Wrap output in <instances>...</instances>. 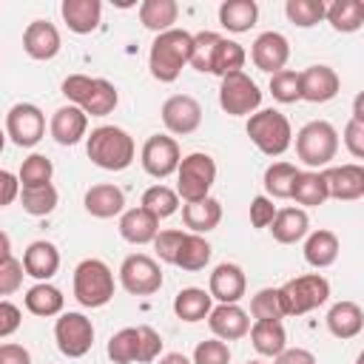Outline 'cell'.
<instances>
[{
    "mask_svg": "<svg viewBox=\"0 0 364 364\" xmlns=\"http://www.w3.org/2000/svg\"><path fill=\"white\" fill-rule=\"evenodd\" d=\"M191 43H193V34H188L185 28H168L156 34L148 51L151 77L159 82H173L191 60Z\"/></svg>",
    "mask_w": 364,
    "mask_h": 364,
    "instance_id": "obj_1",
    "label": "cell"
},
{
    "mask_svg": "<svg viewBox=\"0 0 364 364\" xmlns=\"http://www.w3.org/2000/svg\"><path fill=\"white\" fill-rule=\"evenodd\" d=\"M85 154L102 171H125L134 162L136 145H134V136L125 128L100 125V128L91 131V136L85 142Z\"/></svg>",
    "mask_w": 364,
    "mask_h": 364,
    "instance_id": "obj_2",
    "label": "cell"
},
{
    "mask_svg": "<svg viewBox=\"0 0 364 364\" xmlns=\"http://www.w3.org/2000/svg\"><path fill=\"white\" fill-rule=\"evenodd\" d=\"M63 94L85 117L88 114L91 117H108L119 102L114 82H108L102 77H85V74H68L63 80Z\"/></svg>",
    "mask_w": 364,
    "mask_h": 364,
    "instance_id": "obj_3",
    "label": "cell"
},
{
    "mask_svg": "<svg viewBox=\"0 0 364 364\" xmlns=\"http://www.w3.org/2000/svg\"><path fill=\"white\" fill-rule=\"evenodd\" d=\"M247 136L264 156H282L293 142L290 119L276 108H262L247 119Z\"/></svg>",
    "mask_w": 364,
    "mask_h": 364,
    "instance_id": "obj_4",
    "label": "cell"
},
{
    "mask_svg": "<svg viewBox=\"0 0 364 364\" xmlns=\"http://www.w3.org/2000/svg\"><path fill=\"white\" fill-rule=\"evenodd\" d=\"M74 299L91 310L114 299V273L102 259H82L74 267Z\"/></svg>",
    "mask_w": 364,
    "mask_h": 364,
    "instance_id": "obj_5",
    "label": "cell"
},
{
    "mask_svg": "<svg viewBox=\"0 0 364 364\" xmlns=\"http://www.w3.org/2000/svg\"><path fill=\"white\" fill-rule=\"evenodd\" d=\"M338 154V131L327 119H313L296 134V156L307 168H324Z\"/></svg>",
    "mask_w": 364,
    "mask_h": 364,
    "instance_id": "obj_6",
    "label": "cell"
},
{
    "mask_svg": "<svg viewBox=\"0 0 364 364\" xmlns=\"http://www.w3.org/2000/svg\"><path fill=\"white\" fill-rule=\"evenodd\" d=\"M327 299H330V282L321 273L296 276L279 287V301H282L284 316H304L321 307Z\"/></svg>",
    "mask_w": 364,
    "mask_h": 364,
    "instance_id": "obj_7",
    "label": "cell"
},
{
    "mask_svg": "<svg viewBox=\"0 0 364 364\" xmlns=\"http://www.w3.org/2000/svg\"><path fill=\"white\" fill-rule=\"evenodd\" d=\"M216 182V162L210 154H202V151H193L188 156L179 159V168H176V196L182 202H199L210 193Z\"/></svg>",
    "mask_w": 364,
    "mask_h": 364,
    "instance_id": "obj_8",
    "label": "cell"
},
{
    "mask_svg": "<svg viewBox=\"0 0 364 364\" xmlns=\"http://www.w3.org/2000/svg\"><path fill=\"white\" fill-rule=\"evenodd\" d=\"M219 105L225 114L230 117H250L259 111L262 105V91L259 85L245 74V71H236V74H228L222 77V85H219Z\"/></svg>",
    "mask_w": 364,
    "mask_h": 364,
    "instance_id": "obj_9",
    "label": "cell"
},
{
    "mask_svg": "<svg viewBox=\"0 0 364 364\" xmlns=\"http://www.w3.org/2000/svg\"><path fill=\"white\" fill-rule=\"evenodd\" d=\"M46 134V114L34 102H17L6 114V136L17 148H34Z\"/></svg>",
    "mask_w": 364,
    "mask_h": 364,
    "instance_id": "obj_10",
    "label": "cell"
},
{
    "mask_svg": "<svg viewBox=\"0 0 364 364\" xmlns=\"http://www.w3.org/2000/svg\"><path fill=\"white\" fill-rule=\"evenodd\" d=\"M119 284L131 296H151L162 287V270L159 262L145 253H131L119 264Z\"/></svg>",
    "mask_w": 364,
    "mask_h": 364,
    "instance_id": "obj_11",
    "label": "cell"
},
{
    "mask_svg": "<svg viewBox=\"0 0 364 364\" xmlns=\"http://www.w3.org/2000/svg\"><path fill=\"white\" fill-rule=\"evenodd\" d=\"M57 350L68 358H82L94 344V324L82 313H63L54 324Z\"/></svg>",
    "mask_w": 364,
    "mask_h": 364,
    "instance_id": "obj_12",
    "label": "cell"
},
{
    "mask_svg": "<svg viewBox=\"0 0 364 364\" xmlns=\"http://www.w3.org/2000/svg\"><path fill=\"white\" fill-rule=\"evenodd\" d=\"M179 159H182L179 145H176V139L168 136V134H154V136H148L145 145H142V154H139V162H142L145 173H151L154 179H165V176L176 173Z\"/></svg>",
    "mask_w": 364,
    "mask_h": 364,
    "instance_id": "obj_13",
    "label": "cell"
},
{
    "mask_svg": "<svg viewBox=\"0 0 364 364\" xmlns=\"http://www.w3.org/2000/svg\"><path fill=\"white\" fill-rule=\"evenodd\" d=\"M324 188H327V199H338V202H353L364 196V168L358 162H347V165H333L327 171H321Z\"/></svg>",
    "mask_w": 364,
    "mask_h": 364,
    "instance_id": "obj_14",
    "label": "cell"
},
{
    "mask_svg": "<svg viewBox=\"0 0 364 364\" xmlns=\"http://www.w3.org/2000/svg\"><path fill=\"white\" fill-rule=\"evenodd\" d=\"M162 122L171 134H193L202 125V105L191 94H173L162 102Z\"/></svg>",
    "mask_w": 364,
    "mask_h": 364,
    "instance_id": "obj_15",
    "label": "cell"
},
{
    "mask_svg": "<svg viewBox=\"0 0 364 364\" xmlns=\"http://www.w3.org/2000/svg\"><path fill=\"white\" fill-rule=\"evenodd\" d=\"M250 60L259 71H267V74H276L287 65L290 60V43L282 31H262L253 46H250Z\"/></svg>",
    "mask_w": 364,
    "mask_h": 364,
    "instance_id": "obj_16",
    "label": "cell"
},
{
    "mask_svg": "<svg viewBox=\"0 0 364 364\" xmlns=\"http://www.w3.org/2000/svg\"><path fill=\"white\" fill-rule=\"evenodd\" d=\"M299 85H301V100L318 105V102H330L338 94L341 80L336 68L318 63V65H307L304 71H299Z\"/></svg>",
    "mask_w": 364,
    "mask_h": 364,
    "instance_id": "obj_17",
    "label": "cell"
},
{
    "mask_svg": "<svg viewBox=\"0 0 364 364\" xmlns=\"http://www.w3.org/2000/svg\"><path fill=\"white\" fill-rule=\"evenodd\" d=\"M247 290V279L245 270L233 262H222L213 267L210 282H208V293L210 299H216L219 304H236Z\"/></svg>",
    "mask_w": 364,
    "mask_h": 364,
    "instance_id": "obj_18",
    "label": "cell"
},
{
    "mask_svg": "<svg viewBox=\"0 0 364 364\" xmlns=\"http://www.w3.org/2000/svg\"><path fill=\"white\" fill-rule=\"evenodd\" d=\"M60 31L48 20H31L23 31V51L31 60H54L60 54Z\"/></svg>",
    "mask_w": 364,
    "mask_h": 364,
    "instance_id": "obj_19",
    "label": "cell"
},
{
    "mask_svg": "<svg viewBox=\"0 0 364 364\" xmlns=\"http://www.w3.org/2000/svg\"><path fill=\"white\" fill-rule=\"evenodd\" d=\"M208 327H210L213 338L236 341V338H245V336H247V330H250V316H247L239 304H219V307H210V313H208Z\"/></svg>",
    "mask_w": 364,
    "mask_h": 364,
    "instance_id": "obj_20",
    "label": "cell"
},
{
    "mask_svg": "<svg viewBox=\"0 0 364 364\" xmlns=\"http://www.w3.org/2000/svg\"><path fill=\"white\" fill-rule=\"evenodd\" d=\"M60 270V250L54 242L37 239L26 247L23 253V273L37 279V282H48L54 273Z\"/></svg>",
    "mask_w": 364,
    "mask_h": 364,
    "instance_id": "obj_21",
    "label": "cell"
},
{
    "mask_svg": "<svg viewBox=\"0 0 364 364\" xmlns=\"http://www.w3.org/2000/svg\"><path fill=\"white\" fill-rule=\"evenodd\" d=\"M48 131L54 136L57 145H77L85 131H88V117L77 108V105H63L51 114V122H48Z\"/></svg>",
    "mask_w": 364,
    "mask_h": 364,
    "instance_id": "obj_22",
    "label": "cell"
},
{
    "mask_svg": "<svg viewBox=\"0 0 364 364\" xmlns=\"http://www.w3.org/2000/svg\"><path fill=\"white\" fill-rule=\"evenodd\" d=\"M82 205L94 219H111L125 210V193H122V188H117L111 182H100L85 191Z\"/></svg>",
    "mask_w": 364,
    "mask_h": 364,
    "instance_id": "obj_23",
    "label": "cell"
},
{
    "mask_svg": "<svg viewBox=\"0 0 364 364\" xmlns=\"http://www.w3.org/2000/svg\"><path fill=\"white\" fill-rule=\"evenodd\" d=\"M60 14L74 34H91L97 31L102 20V3L100 0H63Z\"/></svg>",
    "mask_w": 364,
    "mask_h": 364,
    "instance_id": "obj_24",
    "label": "cell"
},
{
    "mask_svg": "<svg viewBox=\"0 0 364 364\" xmlns=\"http://www.w3.org/2000/svg\"><path fill=\"white\" fill-rule=\"evenodd\" d=\"M159 233V219L145 208H128L119 213V236L131 245H148Z\"/></svg>",
    "mask_w": 364,
    "mask_h": 364,
    "instance_id": "obj_25",
    "label": "cell"
},
{
    "mask_svg": "<svg viewBox=\"0 0 364 364\" xmlns=\"http://www.w3.org/2000/svg\"><path fill=\"white\" fill-rule=\"evenodd\" d=\"M307 230H310V219L301 208H282L270 222V233L279 245H296L307 236Z\"/></svg>",
    "mask_w": 364,
    "mask_h": 364,
    "instance_id": "obj_26",
    "label": "cell"
},
{
    "mask_svg": "<svg viewBox=\"0 0 364 364\" xmlns=\"http://www.w3.org/2000/svg\"><path fill=\"white\" fill-rule=\"evenodd\" d=\"M182 222L191 228V233H208L222 222V205L213 196H205L199 202H185L182 205Z\"/></svg>",
    "mask_w": 364,
    "mask_h": 364,
    "instance_id": "obj_27",
    "label": "cell"
},
{
    "mask_svg": "<svg viewBox=\"0 0 364 364\" xmlns=\"http://www.w3.org/2000/svg\"><path fill=\"white\" fill-rule=\"evenodd\" d=\"M364 327V310L355 301H336L327 313V330L336 338H355Z\"/></svg>",
    "mask_w": 364,
    "mask_h": 364,
    "instance_id": "obj_28",
    "label": "cell"
},
{
    "mask_svg": "<svg viewBox=\"0 0 364 364\" xmlns=\"http://www.w3.org/2000/svg\"><path fill=\"white\" fill-rule=\"evenodd\" d=\"M65 304V296L60 293V287L48 284V282H37L34 287L26 290V310L31 316L48 318V316H60Z\"/></svg>",
    "mask_w": 364,
    "mask_h": 364,
    "instance_id": "obj_29",
    "label": "cell"
},
{
    "mask_svg": "<svg viewBox=\"0 0 364 364\" xmlns=\"http://www.w3.org/2000/svg\"><path fill=\"white\" fill-rule=\"evenodd\" d=\"M247 336H250V344L259 355L276 358L287 347V333H284L282 321H253Z\"/></svg>",
    "mask_w": 364,
    "mask_h": 364,
    "instance_id": "obj_30",
    "label": "cell"
},
{
    "mask_svg": "<svg viewBox=\"0 0 364 364\" xmlns=\"http://www.w3.org/2000/svg\"><path fill=\"white\" fill-rule=\"evenodd\" d=\"M259 20V6L256 0H225L219 6V23L233 31V34H242V31H250Z\"/></svg>",
    "mask_w": 364,
    "mask_h": 364,
    "instance_id": "obj_31",
    "label": "cell"
},
{
    "mask_svg": "<svg viewBox=\"0 0 364 364\" xmlns=\"http://www.w3.org/2000/svg\"><path fill=\"white\" fill-rule=\"evenodd\" d=\"M338 259V236L333 230H313L304 239V262L310 267H330Z\"/></svg>",
    "mask_w": 364,
    "mask_h": 364,
    "instance_id": "obj_32",
    "label": "cell"
},
{
    "mask_svg": "<svg viewBox=\"0 0 364 364\" xmlns=\"http://www.w3.org/2000/svg\"><path fill=\"white\" fill-rule=\"evenodd\" d=\"M324 20L333 26V31L353 34L364 26V3L361 0H336L324 9Z\"/></svg>",
    "mask_w": 364,
    "mask_h": 364,
    "instance_id": "obj_33",
    "label": "cell"
},
{
    "mask_svg": "<svg viewBox=\"0 0 364 364\" xmlns=\"http://www.w3.org/2000/svg\"><path fill=\"white\" fill-rule=\"evenodd\" d=\"M210 253H213V247H210V242L205 236L185 233L182 236V245H179V250L173 256V264L182 267V270H188V273H196V270H202L210 262Z\"/></svg>",
    "mask_w": 364,
    "mask_h": 364,
    "instance_id": "obj_34",
    "label": "cell"
},
{
    "mask_svg": "<svg viewBox=\"0 0 364 364\" xmlns=\"http://www.w3.org/2000/svg\"><path fill=\"white\" fill-rule=\"evenodd\" d=\"M173 313H176V318L188 321V324L208 318V313H210V293L202 290V287L179 290L176 299H173Z\"/></svg>",
    "mask_w": 364,
    "mask_h": 364,
    "instance_id": "obj_35",
    "label": "cell"
},
{
    "mask_svg": "<svg viewBox=\"0 0 364 364\" xmlns=\"http://www.w3.org/2000/svg\"><path fill=\"white\" fill-rule=\"evenodd\" d=\"M176 17H179V6L173 0H145L139 6V23L156 34L173 28Z\"/></svg>",
    "mask_w": 364,
    "mask_h": 364,
    "instance_id": "obj_36",
    "label": "cell"
},
{
    "mask_svg": "<svg viewBox=\"0 0 364 364\" xmlns=\"http://www.w3.org/2000/svg\"><path fill=\"white\" fill-rule=\"evenodd\" d=\"M290 199H296L304 208L324 205L327 202V188H324L321 173L318 171H299L296 182H293V191H290Z\"/></svg>",
    "mask_w": 364,
    "mask_h": 364,
    "instance_id": "obj_37",
    "label": "cell"
},
{
    "mask_svg": "<svg viewBox=\"0 0 364 364\" xmlns=\"http://www.w3.org/2000/svg\"><path fill=\"white\" fill-rule=\"evenodd\" d=\"M108 358L114 364H134L136 355H139V333L136 327H122L117 330L111 338H108V347H105Z\"/></svg>",
    "mask_w": 364,
    "mask_h": 364,
    "instance_id": "obj_38",
    "label": "cell"
},
{
    "mask_svg": "<svg viewBox=\"0 0 364 364\" xmlns=\"http://www.w3.org/2000/svg\"><path fill=\"white\" fill-rule=\"evenodd\" d=\"M296 173H299L296 165H290V162H273V165H267L262 185H264V191H267L273 199H290Z\"/></svg>",
    "mask_w": 364,
    "mask_h": 364,
    "instance_id": "obj_39",
    "label": "cell"
},
{
    "mask_svg": "<svg viewBox=\"0 0 364 364\" xmlns=\"http://www.w3.org/2000/svg\"><path fill=\"white\" fill-rule=\"evenodd\" d=\"M139 208H145L151 216L156 219H165V216H173L179 210V196L176 191H171L168 185H151L145 193H142V202Z\"/></svg>",
    "mask_w": 364,
    "mask_h": 364,
    "instance_id": "obj_40",
    "label": "cell"
},
{
    "mask_svg": "<svg viewBox=\"0 0 364 364\" xmlns=\"http://www.w3.org/2000/svg\"><path fill=\"white\" fill-rule=\"evenodd\" d=\"M57 188L48 182V185H40V188H20V202H23V210L31 213V216H48L54 208H57Z\"/></svg>",
    "mask_w": 364,
    "mask_h": 364,
    "instance_id": "obj_41",
    "label": "cell"
},
{
    "mask_svg": "<svg viewBox=\"0 0 364 364\" xmlns=\"http://www.w3.org/2000/svg\"><path fill=\"white\" fill-rule=\"evenodd\" d=\"M51 173H54V165L46 154H31L23 159L20 165V173H17V182L20 188H40V185H48L51 182Z\"/></svg>",
    "mask_w": 364,
    "mask_h": 364,
    "instance_id": "obj_42",
    "label": "cell"
},
{
    "mask_svg": "<svg viewBox=\"0 0 364 364\" xmlns=\"http://www.w3.org/2000/svg\"><path fill=\"white\" fill-rule=\"evenodd\" d=\"M245 60H247L245 48L236 40H225L222 37V43L216 48V57H213V65H210V74H219V77L236 74V71L245 68Z\"/></svg>",
    "mask_w": 364,
    "mask_h": 364,
    "instance_id": "obj_43",
    "label": "cell"
},
{
    "mask_svg": "<svg viewBox=\"0 0 364 364\" xmlns=\"http://www.w3.org/2000/svg\"><path fill=\"white\" fill-rule=\"evenodd\" d=\"M222 43V34L216 31H199L193 34V43H191V65L196 71H208L210 74V65H213V57H216V48Z\"/></svg>",
    "mask_w": 364,
    "mask_h": 364,
    "instance_id": "obj_44",
    "label": "cell"
},
{
    "mask_svg": "<svg viewBox=\"0 0 364 364\" xmlns=\"http://www.w3.org/2000/svg\"><path fill=\"white\" fill-rule=\"evenodd\" d=\"M324 0H287L284 3V14L293 26L299 28H310L316 23L324 20Z\"/></svg>",
    "mask_w": 364,
    "mask_h": 364,
    "instance_id": "obj_45",
    "label": "cell"
},
{
    "mask_svg": "<svg viewBox=\"0 0 364 364\" xmlns=\"http://www.w3.org/2000/svg\"><path fill=\"white\" fill-rule=\"evenodd\" d=\"M250 316L256 321H282L284 310H282V301H279V287H262L250 299Z\"/></svg>",
    "mask_w": 364,
    "mask_h": 364,
    "instance_id": "obj_46",
    "label": "cell"
},
{
    "mask_svg": "<svg viewBox=\"0 0 364 364\" xmlns=\"http://www.w3.org/2000/svg\"><path fill=\"white\" fill-rule=\"evenodd\" d=\"M270 94H273V100H276V102H284V105H290V102L301 100L299 71H293V68H282V71L270 74Z\"/></svg>",
    "mask_w": 364,
    "mask_h": 364,
    "instance_id": "obj_47",
    "label": "cell"
},
{
    "mask_svg": "<svg viewBox=\"0 0 364 364\" xmlns=\"http://www.w3.org/2000/svg\"><path fill=\"white\" fill-rule=\"evenodd\" d=\"M191 364H230V347L222 338L199 341L196 350H193Z\"/></svg>",
    "mask_w": 364,
    "mask_h": 364,
    "instance_id": "obj_48",
    "label": "cell"
},
{
    "mask_svg": "<svg viewBox=\"0 0 364 364\" xmlns=\"http://www.w3.org/2000/svg\"><path fill=\"white\" fill-rule=\"evenodd\" d=\"M136 333H139V355H136V361L148 364V361H154L162 353V336L154 327H148V324H139Z\"/></svg>",
    "mask_w": 364,
    "mask_h": 364,
    "instance_id": "obj_49",
    "label": "cell"
},
{
    "mask_svg": "<svg viewBox=\"0 0 364 364\" xmlns=\"http://www.w3.org/2000/svg\"><path fill=\"white\" fill-rule=\"evenodd\" d=\"M23 262H17L14 256L11 259H6V262H0V296H11V293H17L20 290V284H23Z\"/></svg>",
    "mask_w": 364,
    "mask_h": 364,
    "instance_id": "obj_50",
    "label": "cell"
},
{
    "mask_svg": "<svg viewBox=\"0 0 364 364\" xmlns=\"http://www.w3.org/2000/svg\"><path fill=\"white\" fill-rule=\"evenodd\" d=\"M182 230H159L156 236H154V250H156V256H159V262H168V264H173V256H176V250H179V245H182Z\"/></svg>",
    "mask_w": 364,
    "mask_h": 364,
    "instance_id": "obj_51",
    "label": "cell"
},
{
    "mask_svg": "<svg viewBox=\"0 0 364 364\" xmlns=\"http://www.w3.org/2000/svg\"><path fill=\"white\" fill-rule=\"evenodd\" d=\"M341 139H344V148L350 151L353 159H364V122L350 119L344 125V136Z\"/></svg>",
    "mask_w": 364,
    "mask_h": 364,
    "instance_id": "obj_52",
    "label": "cell"
},
{
    "mask_svg": "<svg viewBox=\"0 0 364 364\" xmlns=\"http://www.w3.org/2000/svg\"><path fill=\"white\" fill-rule=\"evenodd\" d=\"M273 216H276V205H273V199H267V196H256L253 202H250V225L253 228H270V222H273Z\"/></svg>",
    "mask_w": 364,
    "mask_h": 364,
    "instance_id": "obj_53",
    "label": "cell"
},
{
    "mask_svg": "<svg viewBox=\"0 0 364 364\" xmlns=\"http://www.w3.org/2000/svg\"><path fill=\"white\" fill-rule=\"evenodd\" d=\"M20 321H23V313L17 304L0 299V338H9L11 333L20 330Z\"/></svg>",
    "mask_w": 364,
    "mask_h": 364,
    "instance_id": "obj_54",
    "label": "cell"
},
{
    "mask_svg": "<svg viewBox=\"0 0 364 364\" xmlns=\"http://www.w3.org/2000/svg\"><path fill=\"white\" fill-rule=\"evenodd\" d=\"M0 364H31V353L23 344L6 341L0 344Z\"/></svg>",
    "mask_w": 364,
    "mask_h": 364,
    "instance_id": "obj_55",
    "label": "cell"
},
{
    "mask_svg": "<svg viewBox=\"0 0 364 364\" xmlns=\"http://www.w3.org/2000/svg\"><path fill=\"white\" fill-rule=\"evenodd\" d=\"M17 196H20V182H17V176L0 168V208L11 205Z\"/></svg>",
    "mask_w": 364,
    "mask_h": 364,
    "instance_id": "obj_56",
    "label": "cell"
},
{
    "mask_svg": "<svg viewBox=\"0 0 364 364\" xmlns=\"http://www.w3.org/2000/svg\"><path fill=\"white\" fill-rule=\"evenodd\" d=\"M273 364H316V355L310 350H304V347H284L273 358Z\"/></svg>",
    "mask_w": 364,
    "mask_h": 364,
    "instance_id": "obj_57",
    "label": "cell"
},
{
    "mask_svg": "<svg viewBox=\"0 0 364 364\" xmlns=\"http://www.w3.org/2000/svg\"><path fill=\"white\" fill-rule=\"evenodd\" d=\"M159 364H191V358L182 355V353H165V355L159 358Z\"/></svg>",
    "mask_w": 364,
    "mask_h": 364,
    "instance_id": "obj_58",
    "label": "cell"
},
{
    "mask_svg": "<svg viewBox=\"0 0 364 364\" xmlns=\"http://www.w3.org/2000/svg\"><path fill=\"white\" fill-rule=\"evenodd\" d=\"M6 259H11V239H9V233L0 230V262H6Z\"/></svg>",
    "mask_w": 364,
    "mask_h": 364,
    "instance_id": "obj_59",
    "label": "cell"
},
{
    "mask_svg": "<svg viewBox=\"0 0 364 364\" xmlns=\"http://www.w3.org/2000/svg\"><path fill=\"white\" fill-rule=\"evenodd\" d=\"M350 119L364 122V94H358V97H355V102H353V117H350Z\"/></svg>",
    "mask_w": 364,
    "mask_h": 364,
    "instance_id": "obj_60",
    "label": "cell"
},
{
    "mask_svg": "<svg viewBox=\"0 0 364 364\" xmlns=\"http://www.w3.org/2000/svg\"><path fill=\"white\" fill-rule=\"evenodd\" d=\"M3 148H6V131L0 128V154H3Z\"/></svg>",
    "mask_w": 364,
    "mask_h": 364,
    "instance_id": "obj_61",
    "label": "cell"
},
{
    "mask_svg": "<svg viewBox=\"0 0 364 364\" xmlns=\"http://www.w3.org/2000/svg\"><path fill=\"white\" fill-rule=\"evenodd\" d=\"M247 364H262V361H247Z\"/></svg>",
    "mask_w": 364,
    "mask_h": 364,
    "instance_id": "obj_62",
    "label": "cell"
}]
</instances>
